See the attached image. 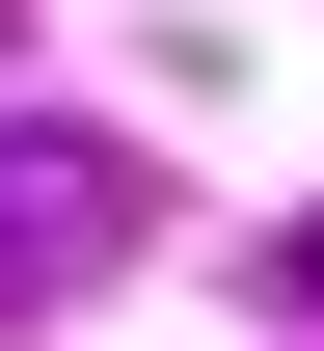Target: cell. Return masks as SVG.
<instances>
[{
	"mask_svg": "<svg viewBox=\"0 0 324 351\" xmlns=\"http://www.w3.org/2000/svg\"><path fill=\"white\" fill-rule=\"evenodd\" d=\"M108 243H136V162L108 135H0V298H82Z\"/></svg>",
	"mask_w": 324,
	"mask_h": 351,
	"instance_id": "cell-1",
	"label": "cell"
},
{
	"mask_svg": "<svg viewBox=\"0 0 324 351\" xmlns=\"http://www.w3.org/2000/svg\"><path fill=\"white\" fill-rule=\"evenodd\" d=\"M271 298H297V324H324V217H271Z\"/></svg>",
	"mask_w": 324,
	"mask_h": 351,
	"instance_id": "cell-2",
	"label": "cell"
}]
</instances>
